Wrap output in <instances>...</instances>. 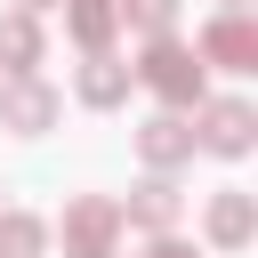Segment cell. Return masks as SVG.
Listing matches in <instances>:
<instances>
[{
    "mask_svg": "<svg viewBox=\"0 0 258 258\" xmlns=\"http://www.w3.org/2000/svg\"><path fill=\"white\" fill-rule=\"evenodd\" d=\"M145 81H153V89H161L169 105H185V97L202 89V73H194V56H185V48H169V40H161V48L145 56Z\"/></svg>",
    "mask_w": 258,
    "mask_h": 258,
    "instance_id": "obj_1",
    "label": "cell"
},
{
    "mask_svg": "<svg viewBox=\"0 0 258 258\" xmlns=\"http://www.w3.org/2000/svg\"><path fill=\"white\" fill-rule=\"evenodd\" d=\"M73 32L81 40H105L113 32V0H73Z\"/></svg>",
    "mask_w": 258,
    "mask_h": 258,
    "instance_id": "obj_10",
    "label": "cell"
},
{
    "mask_svg": "<svg viewBox=\"0 0 258 258\" xmlns=\"http://www.w3.org/2000/svg\"><path fill=\"white\" fill-rule=\"evenodd\" d=\"M0 105H8V121H16V129H40V121H48V113H56V97H48V89H40V81H24V89H8V97H0Z\"/></svg>",
    "mask_w": 258,
    "mask_h": 258,
    "instance_id": "obj_3",
    "label": "cell"
},
{
    "mask_svg": "<svg viewBox=\"0 0 258 258\" xmlns=\"http://www.w3.org/2000/svg\"><path fill=\"white\" fill-rule=\"evenodd\" d=\"M210 226H218V242H242V234H250V202H242V194H226V202L210 210Z\"/></svg>",
    "mask_w": 258,
    "mask_h": 258,
    "instance_id": "obj_9",
    "label": "cell"
},
{
    "mask_svg": "<svg viewBox=\"0 0 258 258\" xmlns=\"http://www.w3.org/2000/svg\"><path fill=\"white\" fill-rule=\"evenodd\" d=\"M129 218H137V226H169V218H177V194H169V185H137Z\"/></svg>",
    "mask_w": 258,
    "mask_h": 258,
    "instance_id": "obj_8",
    "label": "cell"
},
{
    "mask_svg": "<svg viewBox=\"0 0 258 258\" xmlns=\"http://www.w3.org/2000/svg\"><path fill=\"white\" fill-rule=\"evenodd\" d=\"M0 250H8V258H32V250H40V226H32V218H0Z\"/></svg>",
    "mask_w": 258,
    "mask_h": 258,
    "instance_id": "obj_12",
    "label": "cell"
},
{
    "mask_svg": "<svg viewBox=\"0 0 258 258\" xmlns=\"http://www.w3.org/2000/svg\"><path fill=\"white\" fill-rule=\"evenodd\" d=\"M210 145L218 153H242L250 145V105H210Z\"/></svg>",
    "mask_w": 258,
    "mask_h": 258,
    "instance_id": "obj_4",
    "label": "cell"
},
{
    "mask_svg": "<svg viewBox=\"0 0 258 258\" xmlns=\"http://www.w3.org/2000/svg\"><path fill=\"white\" fill-rule=\"evenodd\" d=\"M129 8H137V24H153V32H161V24L177 16V0H129Z\"/></svg>",
    "mask_w": 258,
    "mask_h": 258,
    "instance_id": "obj_13",
    "label": "cell"
},
{
    "mask_svg": "<svg viewBox=\"0 0 258 258\" xmlns=\"http://www.w3.org/2000/svg\"><path fill=\"white\" fill-rule=\"evenodd\" d=\"M121 81H129V73H121L113 56H97V64L81 73V97H89V105H113V97H121Z\"/></svg>",
    "mask_w": 258,
    "mask_h": 258,
    "instance_id": "obj_7",
    "label": "cell"
},
{
    "mask_svg": "<svg viewBox=\"0 0 258 258\" xmlns=\"http://www.w3.org/2000/svg\"><path fill=\"white\" fill-rule=\"evenodd\" d=\"M113 202H81L73 210V226H64V242H73V258H105V242H113Z\"/></svg>",
    "mask_w": 258,
    "mask_h": 258,
    "instance_id": "obj_2",
    "label": "cell"
},
{
    "mask_svg": "<svg viewBox=\"0 0 258 258\" xmlns=\"http://www.w3.org/2000/svg\"><path fill=\"white\" fill-rule=\"evenodd\" d=\"M0 56H8V64H16V73H24V64H32V56H40V32H32V24H24V16H0Z\"/></svg>",
    "mask_w": 258,
    "mask_h": 258,
    "instance_id": "obj_5",
    "label": "cell"
},
{
    "mask_svg": "<svg viewBox=\"0 0 258 258\" xmlns=\"http://www.w3.org/2000/svg\"><path fill=\"white\" fill-rule=\"evenodd\" d=\"M185 145H194V137H185L177 121H153V129H145V153H153V161H177Z\"/></svg>",
    "mask_w": 258,
    "mask_h": 258,
    "instance_id": "obj_11",
    "label": "cell"
},
{
    "mask_svg": "<svg viewBox=\"0 0 258 258\" xmlns=\"http://www.w3.org/2000/svg\"><path fill=\"white\" fill-rule=\"evenodd\" d=\"M202 48H210L218 64H234V73H242V64H250V24H218V32L202 40Z\"/></svg>",
    "mask_w": 258,
    "mask_h": 258,
    "instance_id": "obj_6",
    "label": "cell"
}]
</instances>
